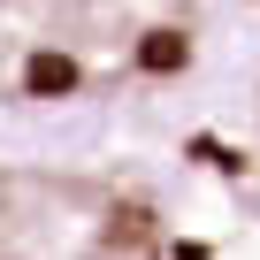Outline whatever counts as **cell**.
<instances>
[{"instance_id":"cell-2","label":"cell","mask_w":260,"mask_h":260,"mask_svg":"<svg viewBox=\"0 0 260 260\" xmlns=\"http://www.w3.org/2000/svg\"><path fill=\"white\" fill-rule=\"evenodd\" d=\"M0 260H191L161 207L107 169L0 146Z\"/></svg>"},{"instance_id":"cell-1","label":"cell","mask_w":260,"mask_h":260,"mask_svg":"<svg viewBox=\"0 0 260 260\" xmlns=\"http://www.w3.org/2000/svg\"><path fill=\"white\" fill-rule=\"evenodd\" d=\"M191 61V0H0V130L122 107Z\"/></svg>"}]
</instances>
